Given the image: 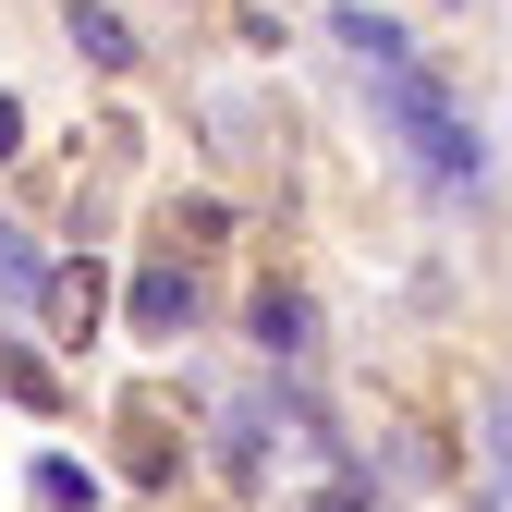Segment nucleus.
I'll list each match as a JSON object with an SVG mask.
<instances>
[{
  "label": "nucleus",
  "mask_w": 512,
  "mask_h": 512,
  "mask_svg": "<svg viewBox=\"0 0 512 512\" xmlns=\"http://www.w3.org/2000/svg\"><path fill=\"white\" fill-rule=\"evenodd\" d=\"M49 281H61V269H49V256H37V244H25L13 220H0V293H25V305H49Z\"/></svg>",
  "instance_id": "obj_4"
},
{
  "label": "nucleus",
  "mask_w": 512,
  "mask_h": 512,
  "mask_svg": "<svg viewBox=\"0 0 512 512\" xmlns=\"http://www.w3.org/2000/svg\"><path fill=\"white\" fill-rule=\"evenodd\" d=\"M122 317H135V330H183V317H196V281H183V269H147L135 293H122Z\"/></svg>",
  "instance_id": "obj_2"
},
{
  "label": "nucleus",
  "mask_w": 512,
  "mask_h": 512,
  "mask_svg": "<svg viewBox=\"0 0 512 512\" xmlns=\"http://www.w3.org/2000/svg\"><path fill=\"white\" fill-rule=\"evenodd\" d=\"M378 122H391V135L415 147V171L439 183V196H464V183H476V135H464V110L439 98V86L415 74V61H403L391 86H378Z\"/></svg>",
  "instance_id": "obj_1"
},
{
  "label": "nucleus",
  "mask_w": 512,
  "mask_h": 512,
  "mask_svg": "<svg viewBox=\"0 0 512 512\" xmlns=\"http://www.w3.org/2000/svg\"><path fill=\"white\" fill-rule=\"evenodd\" d=\"M61 25H74V49H86V61H110V74L135 61V25H122V13H98V0H61Z\"/></svg>",
  "instance_id": "obj_3"
},
{
  "label": "nucleus",
  "mask_w": 512,
  "mask_h": 512,
  "mask_svg": "<svg viewBox=\"0 0 512 512\" xmlns=\"http://www.w3.org/2000/svg\"><path fill=\"white\" fill-rule=\"evenodd\" d=\"M342 49H354V61H391V74H403V37L378 25V13H354V0H342Z\"/></svg>",
  "instance_id": "obj_5"
},
{
  "label": "nucleus",
  "mask_w": 512,
  "mask_h": 512,
  "mask_svg": "<svg viewBox=\"0 0 512 512\" xmlns=\"http://www.w3.org/2000/svg\"><path fill=\"white\" fill-rule=\"evenodd\" d=\"M37 500H49V512H86V464L49 452V464H37Z\"/></svg>",
  "instance_id": "obj_6"
}]
</instances>
